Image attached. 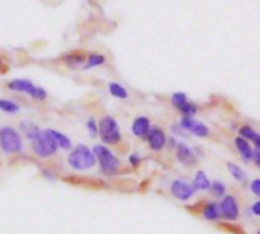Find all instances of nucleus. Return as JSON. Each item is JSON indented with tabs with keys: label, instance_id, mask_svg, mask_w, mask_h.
Instances as JSON below:
<instances>
[{
	"label": "nucleus",
	"instance_id": "nucleus-1",
	"mask_svg": "<svg viewBox=\"0 0 260 234\" xmlns=\"http://www.w3.org/2000/svg\"><path fill=\"white\" fill-rule=\"evenodd\" d=\"M96 157L85 144H78L68 155V164L75 170H88L94 166Z\"/></svg>",
	"mask_w": 260,
	"mask_h": 234
},
{
	"label": "nucleus",
	"instance_id": "nucleus-2",
	"mask_svg": "<svg viewBox=\"0 0 260 234\" xmlns=\"http://www.w3.org/2000/svg\"><path fill=\"white\" fill-rule=\"evenodd\" d=\"M93 153L96 157V160L99 161V166H100V170L105 173V175H114L117 170H119V166H120V161L119 158L103 144H96L93 147Z\"/></svg>",
	"mask_w": 260,
	"mask_h": 234
},
{
	"label": "nucleus",
	"instance_id": "nucleus-3",
	"mask_svg": "<svg viewBox=\"0 0 260 234\" xmlns=\"http://www.w3.org/2000/svg\"><path fill=\"white\" fill-rule=\"evenodd\" d=\"M32 149H33V152L38 157L47 158V157H52L56 152L58 146H56V143H55L50 131L49 129H41L38 132L36 138L32 141Z\"/></svg>",
	"mask_w": 260,
	"mask_h": 234
},
{
	"label": "nucleus",
	"instance_id": "nucleus-4",
	"mask_svg": "<svg viewBox=\"0 0 260 234\" xmlns=\"http://www.w3.org/2000/svg\"><path fill=\"white\" fill-rule=\"evenodd\" d=\"M0 147L6 153H17L23 149L21 135L11 126L0 128Z\"/></svg>",
	"mask_w": 260,
	"mask_h": 234
},
{
	"label": "nucleus",
	"instance_id": "nucleus-5",
	"mask_svg": "<svg viewBox=\"0 0 260 234\" xmlns=\"http://www.w3.org/2000/svg\"><path fill=\"white\" fill-rule=\"evenodd\" d=\"M99 135L106 144H117L122 140V134L116 119L111 115H103L99 122Z\"/></svg>",
	"mask_w": 260,
	"mask_h": 234
},
{
	"label": "nucleus",
	"instance_id": "nucleus-6",
	"mask_svg": "<svg viewBox=\"0 0 260 234\" xmlns=\"http://www.w3.org/2000/svg\"><path fill=\"white\" fill-rule=\"evenodd\" d=\"M170 191H172V194L176 198V199H179V201H187V199H190L193 194H195V187L192 185V182H189V181H185V179H175V181H172V184H170Z\"/></svg>",
	"mask_w": 260,
	"mask_h": 234
},
{
	"label": "nucleus",
	"instance_id": "nucleus-7",
	"mask_svg": "<svg viewBox=\"0 0 260 234\" xmlns=\"http://www.w3.org/2000/svg\"><path fill=\"white\" fill-rule=\"evenodd\" d=\"M219 207H220V214L227 220H236L239 217V204L234 196H231V194L224 196Z\"/></svg>",
	"mask_w": 260,
	"mask_h": 234
},
{
	"label": "nucleus",
	"instance_id": "nucleus-8",
	"mask_svg": "<svg viewBox=\"0 0 260 234\" xmlns=\"http://www.w3.org/2000/svg\"><path fill=\"white\" fill-rule=\"evenodd\" d=\"M179 126L184 131H189V132H192V134H195L196 137H201V138H205L210 134L207 125H204L202 122H196L192 117H182L181 122H179Z\"/></svg>",
	"mask_w": 260,
	"mask_h": 234
},
{
	"label": "nucleus",
	"instance_id": "nucleus-9",
	"mask_svg": "<svg viewBox=\"0 0 260 234\" xmlns=\"http://www.w3.org/2000/svg\"><path fill=\"white\" fill-rule=\"evenodd\" d=\"M147 143H149L152 150H155V152L161 150L166 146V134H164V131L161 128H157V126L151 128L149 135H147Z\"/></svg>",
	"mask_w": 260,
	"mask_h": 234
},
{
	"label": "nucleus",
	"instance_id": "nucleus-10",
	"mask_svg": "<svg viewBox=\"0 0 260 234\" xmlns=\"http://www.w3.org/2000/svg\"><path fill=\"white\" fill-rule=\"evenodd\" d=\"M176 158H178L182 164H185V166H189V167H190V166H195L196 161H198V158H196L193 149H190L185 143H178V144H176Z\"/></svg>",
	"mask_w": 260,
	"mask_h": 234
},
{
	"label": "nucleus",
	"instance_id": "nucleus-11",
	"mask_svg": "<svg viewBox=\"0 0 260 234\" xmlns=\"http://www.w3.org/2000/svg\"><path fill=\"white\" fill-rule=\"evenodd\" d=\"M131 131L135 137H140V138H147L149 135V131H151V122L147 117H137L134 122H132V126H131Z\"/></svg>",
	"mask_w": 260,
	"mask_h": 234
},
{
	"label": "nucleus",
	"instance_id": "nucleus-12",
	"mask_svg": "<svg viewBox=\"0 0 260 234\" xmlns=\"http://www.w3.org/2000/svg\"><path fill=\"white\" fill-rule=\"evenodd\" d=\"M234 144L240 153V157L245 160V161H251L254 158V147L249 144V141H246L245 138L242 137H236L234 138Z\"/></svg>",
	"mask_w": 260,
	"mask_h": 234
},
{
	"label": "nucleus",
	"instance_id": "nucleus-13",
	"mask_svg": "<svg viewBox=\"0 0 260 234\" xmlns=\"http://www.w3.org/2000/svg\"><path fill=\"white\" fill-rule=\"evenodd\" d=\"M8 87H9L12 91L27 93L29 96H32L33 91H35V88H36V87H35L30 81H27V79H14V81H11V82L8 84Z\"/></svg>",
	"mask_w": 260,
	"mask_h": 234
},
{
	"label": "nucleus",
	"instance_id": "nucleus-14",
	"mask_svg": "<svg viewBox=\"0 0 260 234\" xmlns=\"http://www.w3.org/2000/svg\"><path fill=\"white\" fill-rule=\"evenodd\" d=\"M239 137L245 138L246 141L254 143V147H260V134H258V132H255L251 126L243 125V126L239 129Z\"/></svg>",
	"mask_w": 260,
	"mask_h": 234
},
{
	"label": "nucleus",
	"instance_id": "nucleus-15",
	"mask_svg": "<svg viewBox=\"0 0 260 234\" xmlns=\"http://www.w3.org/2000/svg\"><path fill=\"white\" fill-rule=\"evenodd\" d=\"M192 185L195 187V190L205 191V190H210L211 182H210V179L207 178L205 172L199 170V172H196V175H195V178H193V181H192Z\"/></svg>",
	"mask_w": 260,
	"mask_h": 234
},
{
	"label": "nucleus",
	"instance_id": "nucleus-16",
	"mask_svg": "<svg viewBox=\"0 0 260 234\" xmlns=\"http://www.w3.org/2000/svg\"><path fill=\"white\" fill-rule=\"evenodd\" d=\"M202 216L207 219V220H217L222 214H220V207L216 204V202H208L207 205H204L202 208Z\"/></svg>",
	"mask_w": 260,
	"mask_h": 234
},
{
	"label": "nucleus",
	"instance_id": "nucleus-17",
	"mask_svg": "<svg viewBox=\"0 0 260 234\" xmlns=\"http://www.w3.org/2000/svg\"><path fill=\"white\" fill-rule=\"evenodd\" d=\"M49 131H50V134H52V137H53V140H55V143H56V146L59 149H65V150L71 149V141L65 134H62L59 131H55V129H49Z\"/></svg>",
	"mask_w": 260,
	"mask_h": 234
},
{
	"label": "nucleus",
	"instance_id": "nucleus-18",
	"mask_svg": "<svg viewBox=\"0 0 260 234\" xmlns=\"http://www.w3.org/2000/svg\"><path fill=\"white\" fill-rule=\"evenodd\" d=\"M227 169L230 170L231 176H233L236 181H239V182H246V173H245V170H243L240 166H237V164H234V163H227Z\"/></svg>",
	"mask_w": 260,
	"mask_h": 234
},
{
	"label": "nucleus",
	"instance_id": "nucleus-19",
	"mask_svg": "<svg viewBox=\"0 0 260 234\" xmlns=\"http://www.w3.org/2000/svg\"><path fill=\"white\" fill-rule=\"evenodd\" d=\"M62 61H64L67 65H70V67H76V65H79V64H84L85 56H84L82 53L71 52V53H68V55H65V56H62Z\"/></svg>",
	"mask_w": 260,
	"mask_h": 234
},
{
	"label": "nucleus",
	"instance_id": "nucleus-20",
	"mask_svg": "<svg viewBox=\"0 0 260 234\" xmlns=\"http://www.w3.org/2000/svg\"><path fill=\"white\" fill-rule=\"evenodd\" d=\"M108 90L109 93L114 96V97H119V99H126L128 97V91L123 85L117 84V82H109L108 84Z\"/></svg>",
	"mask_w": 260,
	"mask_h": 234
},
{
	"label": "nucleus",
	"instance_id": "nucleus-21",
	"mask_svg": "<svg viewBox=\"0 0 260 234\" xmlns=\"http://www.w3.org/2000/svg\"><path fill=\"white\" fill-rule=\"evenodd\" d=\"M103 62H105V56H103V55H99V53H90V55H88V58H87V62H85L84 68H85V70H88V68L97 67V65L103 64Z\"/></svg>",
	"mask_w": 260,
	"mask_h": 234
},
{
	"label": "nucleus",
	"instance_id": "nucleus-22",
	"mask_svg": "<svg viewBox=\"0 0 260 234\" xmlns=\"http://www.w3.org/2000/svg\"><path fill=\"white\" fill-rule=\"evenodd\" d=\"M0 109L3 112H8V114H17L20 111V106L15 102H12V100L0 99Z\"/></svg>",
	"mask_w": 260,
	"mask_h": 234
},
{
	"label": "nucleus",
	"instance_id": "nucleus-23",
	"mask_svg": "<svg viewBox=\"0 0 260 234\" xmlns=\"http://www.w3.org/2000/svg\"><path fill=\"white\" fill-rule=\"evenodd\" d=\"M179 111L182 112V115L184 117H192V115H195L196 114V111H198V106L195 105V103H192V102H185L181 108H179Z\"/></svg>",
	"mask_w": 260,
	"mask_h": 234
},
{
	"label": "nucleus",
	"instance_id": "nucleus-24",
	"mask_svg": "<svg viewBox=\"0 0 260 234\" xmlns=\"http://www.w3.org/2000/svg\"><path fill=\"white\" fill-rule=\"evenodd\" d=\"M210 190H211V193L214 194V196H217V198H224V194H225V184L224 182H220V181H213L211 182V187H210Z\"/></svg>",
	"mask_w": 260,
	"mask_h": 234
},
{
	"label": "nucleus",
	"instance_id": "nucleus-25",
	"mask_svg": "<svg viewBox=\"0 0 260 234\" xmlns=\"http://www.w3.org/2000/svg\"><path fill=\"white\" fill-rule=\"evenodd\" d=\"M170 100H172V105L179 109L187 102V96H185V93H181V91L179 93H173L172 97H170Z\"/></svg>",
	"mask_w": 260,
	"mask_h": 234
},
{
	"label": "nucleus",
	"instance_id": "nucleus-26",
	"mask_svg": "<svg viewBox=\"0 0 260 234\" xmlns=\"http://www.w3.org/2000/svg\"><path fill=\"white\" fill-rule=\"evenodd\" d=\"M87 129H88V134H90L91 137H96V135L99 134V125L96 123V120H94L93 117H90V119L87 120Z\"/></svg>",
	"mask_w": 260,
	"mask_h": 234
},
{
	"label": "nucleus",
	"instance_id": "nucleus-27",
	"mask_svg": "<svg viewBox=\"0 0 260 234\" xmlns=\"http://www.w3.org/2000/svg\"><path fill=\"white\" fill-rule=\"evenodd\" d=\"M249 190H251L257 198H260V178H255V179H252V181H251V184H249Z\"/></svg>",
	"mask_w": 260,
	"mask_h": 234
},
{
	"label": "nucleus",
	"instance_id": "nucleus-28",
	"mask_svg": "<svg viewBox=\"0 0 260 234\" xmlns=\"http://www.w3.org/2000/svg\"><path fill=\"white\" fill-rule=\"evenodd\" d=\"M46 96H47L46 90H44V88H41V87H36V88H35V91H33V94H32L30 97H33L35 100H44V99H46Z\"/></svg>",
	"mask_w": 260,
	"mask_h": 234
},
{
	"label": "nucleus",
	"instance_id": "nucleus-29",
	"mask_svg": "<svg viewBox=\"0 0 260 234\" xmlns=\"http://www.w3.org/2000/svg\"><path fill=\"white\" fill-rule=\"evenodd\" d=\"M128 161H129V164H131L132 167H137V166L140 164V155H138V153H131L129 158H128Z\"/></svg>",
	"mask_w": 260,
	"mask_h": 234
},
{
	"label": "nucleus",
	"instance_id": "nucleus-30",
	"mask_svg": "<svg viewBox=\"0 0 260 234\" xmlns=\"http://www.w3.org/2000/svg\"><path fill=\"white\" fill-rule=\"evenodd\" d=\"M254 163H255V166L260 169V147H254Z\"/></svg>",
	"mask_w": 260,
	"mask_h": 234
},
{
	"label": "nucleus",
	"instance_id": "nucleus-31",
	"mask_svg": "<svg viewBox=\"0 0 260 234\" xmlns=\"http://www.w3.org/2000/svg\"><path fill=\"white\" fill-rule=\"evenodd\" d=\"M251 211H252V214L260 216V201H257L251 205Z\"/></svg>",
	"mask_w": 260,
	"mask_h": 234
},
{
	"label": "nucleus",
	"instance_id": "nucleus-32",
	"mask_svg": "<svg viewBox=\"0 0 260 234\" xmlns=\"http://www.w3.org/2000/svg\"><path fill=\"white\" fill-rule=\"evenodd\" d=\"M257 234H260V229H258V231H257Z\"/></svg>",
	"mask_w": 260,
	"mask_h": 234
}]
</instances>
